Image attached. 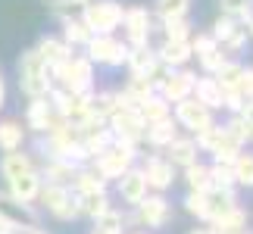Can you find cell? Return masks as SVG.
<instances>
[{"mask_svg": "<svg viewBox=\"0 0 253 234\" xmlns=\"http://www.w3.org/2000/svg\"><path fill=\"white\" fill-rule=\"evenodd\" d=\"M184 209L191 212V216H197V219H207V206H203V194H188L184 197Z\"/></svg>", "mask_w": 253, "mask_h": 234, "instance_id": "45", "label": "cell"}, {"mask_svg": "<svg viewBox=\"0 0 253 234\" xmlns=\"http://www.w3.org/2000/svg\"><path fill=\"white\" fill-rule=\"evenodd\" d=\"M141 175H144V181H147V188H153V191H166L175 181V169L166 162V156H150V159L144 162Z\"/></svg>", "mask_w": 253, "mask_h": 234, "instance_id": "13", "label": "cell"}, {"mask_svg": "<svg viewBox=\"0 0 253 234\" xmlns=\"http://www.w3.org/2000/svg\"><path fill=\"white\" fill-rule=\"evenodd\" d=\"M60 81L63 91H69L75 97L82 94H91L94 87V63L87 56H69L66 63H60L56 69H50V81Z\"/></svg>", "mask_w": 253, "mask_h": 234, "instance_id": "1", "label": "cell"}, {"mask_svg": "<svg viewBox=\"0 0 253 234\" xmlns=\"http://www.w3.org/2000/svg\"><path fill=\"white\" fill-rule=\"evenodd\" d=\"M147 181H144V175H141V169H128L119 178V197L128 203V206H138V203L147 197Z\"/></svg>", "mask_w": 253, "mask_h": 234, "instance_id": "15", "label": "cell"}, {"mask_svg": "<svg viewBox=\"0 0 253 234\" xmlns=\"http://www.w3.org/2000/svg\"><path fill=\"white\" fill-rule=\"evenodd\" d=\"M0 219L9 222L16 231H35L38 228V212L32 203H19L16 197L0 191Z\"/></svg>", "mask_w": 253, "mask_h": 234, "instance_id": "9", "label": "cell"}, {"mask_svg": "<svg viewBox=\"0 0 253 234\" xmlns=\"http://www.w3.org/2000/svg\"><path fill=\"white\" fill-rule=\"evenodd\" d=\"M203 206H207V222H219L222 216L238 209V194L225 188H210L203 194Z\"/></svg>", "mask_w": 253, "mask_h": 234, "instance_id": "12", "label": "cell"}, {"mask_svg": "<svg viewBox=\"0 0 253 234\" xmlns=\"http://www.w3.org/2000/svg\"><path fill=\"white\" fill-rule=\"evenodd\" d=\"M163 28H166V41H191L188 19H169V22H163Z\"/></svg>", "mask_w": 253, "mask_h": 234, "instance_id": "42", "label": "cell"}, {"mask_svg": "<svg viewBox=\"0 0 253 234\" xmlns=\"http://www.w3.org/2000/svg\"><path fill=\"white\" fill-rule=\"evenodd\" d=\"M184 181H188V188L194 194H207L212 188V181H210V165H200V162H194L184 169Z\"/></svg>", "mask_w": 253, "mask_h": 234, "instance_id": "31", "label": "cell"}, {"mask_svg": "<svg viewBox=\"0 0 253 234\" xmlns=\"http://www.w3.org/2000/svg\"><path fill=\"white\" fill-rule=\"evenodd\" d=\"M134 156H138V150L119 147V144H110V147H106L100 156H94V172L100 175L103 181H110V178H116V181H119L122 175L131 169Z\"/></svg>", "mask_w": 253, "mask_h": 234, "instance_id": "4", "label": "cell"}, {"mask_svg": "<svg viewBox=\"0 0 253 234\" xmlns=\"http://www.w3.org/2000/svg\"><path fill=\"white\" fill-rule=\"evenodd\" d=\"M44 203L47 212H53L56 219L63 222H72L79 219V197L72 194V188H56V184H44L41 188V197H38Z\"/></svg>", "mask_w": 253, "mask_h": 234, "instance_id": "6", "label": "cell"}, {"mask_svg": "<svg viewBox=\"0 0 253 234\" xmlns=\"http://www.w3.org/2000/svg\"><path fill=\"white\" fill-rule=\"evenodd\" d=\"M75 197H79V216H87V219H94V222L113 209L106 191H87V194H75Z\"/></svg>", "mask_w": 253, "mask_h": 234, "instance_id": "21", "label": "cell"}, {"mask_svg": "<svg viewBox=\"0 0 253 234\" xmlns=\"http://www.w3.org/2000/svg\"><path fill=\"white\" fill-rule=\"evenodd\" d=\"M69 3H72V6H79V9H84L87 3H91V0H69Z\"/></svg>", "mask_w": 253, "mask_h": 234, "instance_id": "50", "label": "cell"}, {"mask_svg": "<svg viewBox=\"0 0 253 234\" xmlns=\"http://www.w3.org/2000/svg\"><path fill=\"white\" fill-rule=\"evenodd\" d=\"M175 125H181V128L200 134L203 128H210V125H212V113L207 110V106H200L194 97H188V100L175 103Z\"/></svg>", "mask_w": 253, "mask_h": 234, "instance_id": "10", "label": "cell"}, {"mask_svg": "<svg viewBox=\"0 0 253 234\" xmlns=\"http://www.w3.org/2000/svg\"><path fill=\"white\" fill-rule=\"evenodd\" d=\"M191 234H210V228H194Z\"/></svg>", "mask_w": 253, "mask_h": 234, "instance_id": "52", "label": "cell"}, {"mask_svg": "<svg viewBox=\"0 0 253 234\" xmlns=\"http://www.w3.org/2000/svg\"><path fill=\"white\" fill-rule=\"evenodd\" d=\"M244 28H247V32H250V35H253V16H250V19H247V25H244Z\"/></svg>", "mask_w": 253, "mask_h": 234, "instance_id": "53", "label": "cell"}, {"mask_svg": "<svg viewBox=\"0 0 253 234\" xmlns=\"http://www.w3.org/2000/svg\"><path fill=\"white\" fill-rule=\"evenodd\" d=\"M134 219H138L141 225H147V228H163L172 219L169 200L163 197V194H147V197L138 203V216Z\"/></svg>", "mask_w": 253, "mask_h": 234, "instance_id": "11", "label": "cell"}, {"mask_svg": "<svg viewBox=\"0 0 253 234\" xmlns=\"http://www.w3.org/2000/svg\"><path fill=\"white\" fill-rule=\"evenodd\" d=\"M244 41H247V28H244V25H238V28H235V35H231L228 41L222 44V50H231V53H238L241 47H244Z\"/></svg>", "mask_w": 253, "mask_h": 234, "instance_id": "46", "label": "cell"}, {"mask_svg": "<svg viewBox=\"0 0 253 234\" xmlns=\"http://www.w3.org/2000/svg\"><path fill=\"white\" fill-rule=\"evenodd\" d=\"M91 32L84 28L82 19H72V16H66L63 19V44L66 47H87V41H91Z\"/></svg>", "mask_w": 253, "mask_h": 234, "instance_id": "27", "label": "cell"}, {"mask_svg": "<svg viewBox=\"0 0 253 234\" xmlns=\"http://www.w3.org/2000/svg\"><path fill=\"white\" fill-rule=\"evenodd\" d=\"M22 144H25V128H22V125L13 122V119L0 122V150H3V153H16V150H22Z\"/></svg>", "mask_w": 253, "mask_h": 234, "instance_id": "26", "label": "cell"}, {"mask_svg": "<svg viewBox=\"0 0 253 234\" xmlns=\"http://www.w3.org/2000/svg\"><path fill=\"white\" fill-rule=\"evenodd\" d=\"M238 25H241V22H238V19H228V16H219V19H216V25H212V41H216V44L222 47V44H225V41H228V38H231V35H235V28H238Z\"/></svg>", "mask_w": 253, "mask_h": 234, "instance_id": "41", "label": "cell"}, {"mask_svg": "<svg viewBox=\"0 0 253 234\" xmlns=\"http://www.w3.org/2000/svg\"><path fill=\"white\" fill-rule=\"evenodd\" d=\"M0 234H16V228L9 225V222H3V219H0Z\"/></svg>", "mask_w": 253, "mask_h": 234, "instance_id": "49", "label": "cell"}, {"mask_svg": "<svg viewBox=\"0 0 253 234\" xmlns=\"http://www.w3.org/2000/svg\"><path fill=\"white\" fill-rule=\"evenodd\" d=\"M125 94L134 100V106H141L147 97L157 94V81H153V78H128V87H125Z\"/></svg>", "mask_w": 253, "mask_h": 234, "instance_id": "34", "label": "cell"}, {"mask_svg": "<svg viewBox=\"0 0 253 234\" xmlns=\"http://www.w3.org/2000/svg\"><path fill=\"white\" fill-rule=\"evenodd\" d=\"M84 56L91 63H103V66H122L128 60V44L125 41H116L113 35H94L84 47Z\"/></svg>", "mask_w": 253, "mask_h": 234, "instance_id": "5", "label": "cell"}, {"mask_svg": "<svg viewBox=\"0 0 253 234\" xmlns=\"http://www.w3.org/2000/svg\"><path fill=\"white\" fill-rule=\"evenodd\" d=\"M122 225H125V216L122 212H116V209H110L106 216H100L94 222V231L91 234H122Z\"/></svg>", "mask_w": 253, "mask_h": 234, "instance_id": "36", "label": "cell"}, {"mask_svg": "<svg viewBox=\"0 0 253 234\" xmlns=\"http://www.w3.org/2000/svg\"><path fill=\"white\" fill-rule=\"evenodd\" d=\"M241 94H244V100H253V69H244L241 75Z\"/></svg>", "mask_w": 253, "mask_h": 234, "instance_id": "47", "label": "cell"}, {"mask_svg": "<svg viewBox=\"0 0 253 234\" xmlns=\"http://www.w3.org/2000/svg\"><path fill=\"white\" fill-rule=\"evenodd\" d=\"M194 100H197L200 106H207V110L212 113V110H222V87L216 84V78L212 75H203V78H197L194 81Z\"/></svg>", "mask_w": 253, "mask_h": 234, "instance_id": "18", "label": "cell"}, {"mask_svg": "<svg viewBox=\"0 0 253 234\" xmlns=\"http://www.w3.org/2000/svg\"><path fill=\"white\" fill-rule=\"evenodd\" d=\"M119 110V103H116V91H103V94H94L91 100V116L100 122H110V116Z\"/></svg>", "mask_w": 253, "mask_h": 234, "instance_id": "32", "label": "cell"}, {"mask_svg": "<svg viewBox=\"0 0 253 234\" xmlns=\"http://www.w3.org/2000/svg\"><path fill=\"white\" fill-rule=\"evenodd\" d=\"M19 84H22V91L32 97V100L50 94V69H47L44 60L38 56V50L22 53V60H19Z\"/></svg>", "mask_w": 253, "mask_h": 234, "instance_id": "3", "label": "cell"}, {"mask_svg": "<svg viewBox=\"0 0 253 234\" xmlns=\"http://www.w3.org/2000/svg\"><path fill=\"white\" fill-rule=\"evenodd\" d=\"M191 41H163V47L157 50L160 66H169V69H178L191 60Z\"/></svg>", "mask_w": 253, "mask_h": 234, "instance_id": "20", "label": "cell"}, {"mask_svg": "<svg viewBox=\"0 0 253 234\" xmlns=\"http://www.w3.org/2000/svg\"><path fill=\"white\" fill-rule=\"evenodd\" d=\"M153 9H157V16L163 22H169V19H184L191 9V0H153Z\"/></svg>", "mask_w": 253, "mask_h": 234, "instance_id": "33", "label": "cell"}, {"mask_svg": "<svg viewBox=\"0 0 253 234\" xmlns=\"http://www.w3.org/2000/svg\"><path fill=\"white\" fill-rule=\"evenodd\" d=\"M138 113H141V119L147 122V125H153V122H163V119H169L172 116V106L163 100L160 94H153V97H147L141 106H138Z\"/></svg>", "mask_w": 253, "mask_h": 234, "instance_id": "28", "label": "cell"}, {"mask_svg": "<svg viewBox=\"0 0 253 234\" xmlns=\"http://www.w3.org/2000/svg\"><path fill=\"white\" fill-rule=\"evenodd\" d=\"M210 181L212 188H225V191H235V172H231V165H212L210 169Z\"/></svg>", "mask_w": 253, "mask_h": 234, "instance_id": "40", "label": "cell"}, {"mask_svg": "<svg viewBox=\"0 0 253 234\" xmlns=\"http://www.w3.org/2000/svg\"><path fill=\"white\" fill-rule=\"evenodd\" d=\"M194 81L197 75L188 72V69H169L163 78H157V91L166 103H181L194 94Z\"/></svg>", "mask_w": 253, "mask_h": 234, "instance_id": "8", "label": "cell"}, {"mask_svg": "<svg viewBox=\"0 0 253 234\" xmlns=\"http://www.w3.org/2000/svg\"><path fill=\"white\" fill-rule=\"evenodd\" d=\"M216 41H212V35H191V53H197V56H203V53H210V50H216Z\"/></svg>", "mask_w": 253, "mask_h": 234, "instance_id": "44", "label": "cell"}, {"mask_svg": "<svg viewBox=\"0 0 253 234\" xmlns=\"http://www.w3.org/2000/svg\"><path fill=\"white\" fill-rule=\"evenodd\" d=\"M144 138H147L153 147H169V144L178 138V125H175V119L169 116V119H163V122H153L147 125V131H144Z\"/></svg>", "mask_w": 253, "mask_h": 234, "instance_id": "25", "label": "cell"}, {"mask_svg": "<svg viewBox=\"0 0 253 234\" xmlns=\"http://www.w3.org/2000/svg\"><path fill=\"white\" fill-rule=\"evenodd\" d=\"M166 162L172 165H181V169H188V165L197 162V144L194 138H175L169 147H166Z\"/></svg>", "mask_w": 253, "mask_h": 234, "instance_id": "19", "label": "cell"}, {"mask_svg": "<svg viewBox=\"0 0 253 234\" xmlns=\"http://www.w3.org/2000/svg\"><path fill=\"white\" fill-rule=\"evenodd\" d=\"M238 116H241V122L247 125V131H250V138H253V100H247V103H244V110H241Z\"/></svg>", "mask_w": 253, "mask_h": 234, "instance_id": "48", "label": "cell"}, {"mask_svg": "<svg viewBox=\"0 0 253 234\" xmlns=\"http://www.w3.org/2000/svg\"><path fill=\"white\" fill-rule=\"evenodd\" d=\"M219 141H222V125H216V122H212L210 128H203V131L197 134V138H194L197 150H210V153L219 147Z\"/></svg>", "mask_w": 253, "mask_h": 234, "instance_id": "39", "label": "cell"}, {"mask_svg": "<svg viewBox=\"0 0 253 234\" xmlns=\"http://www.w3.org/2000/svg\"><path fill=\"white\" fill-rule=\"evenodd\" d=\"M72 188H75V194L106 191V181L94 172V165H79V169H75V178H72Z\"/></svg>", "mask_w": 253, "mask_h": 234, "instance_id": "29", "label": "cell"}, {"mask_svg": "<svg viewBox=\"0 0 253 234\" xmlns=\"http://www.w3.org/2000/svg\"><path fill=\"white\" fill-rule=\"evenodd\" d=\"M38 175H41V181H47V184L69 188L72 178H75V165H72V162H63V159H47L44 169L38 172Z\"/></svg>", "mask_w": 253, "mask_h": 234, "instance_id": "22", "label": "cell"}, {"mask_svg": "<svg viewBox=\"0 0 253 234\" xmlns=\"http://www.w3.org/2000/svg\"><path fill=\"white\" fill-rule=\"evenodd\" d=\"M228 56H225V50L222 47H216V50H210V53H203L200 56V66H203V72L207 75H216L219 69H222V63H225Z\"/></svg>", "mask_w": 253, "mask_h": 234, "instance_id": "43", "label": "cell"}, {"mask_svg": "<svg viewBox=\"0 0 253 234\" xmlns=\"http://www.w3.org/2000/svg\"><path fill=\"white\" fill-rule=\"evenodd\" d=\"M35 50H38V56L44 60V66H47V69H56L60 63H66V60L72 56V47H66V44L60 41V38H50V35H47V38H41Z\"/></svg>", "mask_w": 253, "mask_h": 234, "instance_id": "16", "label": "cell"}, {"mask_svg": "<svg viewBox=\"0 0 253 234\" xmlns=\"http://www.w3.org/2000/svg\"><path fill=\"white\" fill-rule=\"evenodd\" d=\"M231 172H235V181L244 184V188H253V153H238L235 165H231Z\"/></svg>", "mask_w": 253, "mask_h": 234, "instance_id": "37", "label": "cell"}, {"mask_svg": "<svg viewBox=\"0 0 253 234\" xmlns=\"http://www.w3.org/2000/svg\"><path fill=\"white\" fill-rule=\"evenodd\" d=\"M241 75H244V66L235 63V60H225L222 69L212 78H216V84L222 87V91H241Z\"/></svg>", "mask_w": 253, "mask_h": 234, "instance_id": "30", "label": "cell"}, {"mask_svg": "<svg viewBox=\"0 0 253 234\" xmlns=\"http://www.w3.org/2000/svg\"><path fill=\"white\" fill-rule=\"evenodd\" d=\"M22 234H47V231H38V228H35V231H22Z\"/></svg>", "mask_w": 253, "mask_h": 234, "instance_id": "54", "label": "cell"}, {"mask_svg": "<svg viewBox=\"0 0 253 234\" xmlns=\"http://www.w3.org/2000/svg\"><path fill=\"white\" fill-rule=\"evenodd\" d=\"M3 94L6 91H3V78H0V106H3Z\"/></svg>", "mask_w": 253, "mask_h": 234, "instance_id": "51", "label": "cell"}, {"mask_svg": "<svg viewBox=\"0 0 253 234\" xmlns=\"http://www.w3.org/2000/svg\"><path fill=\"white\" fill-rule=\"evenodd\" d=\"M0 172H3L6 181H13V178H22V175L35 172V162H32V156H28V153H19V150H16V153H6V156H3Z\"/></svg>", "mask_w": 253, "mask_h": 234, "instance_id": "24", "label": "cell"}, {"mask_svg": "<svg viewBox=\"0 0 253 234\" xmlns=\"http://www.w3.org/2000/svg\"><path fill=\"white\" fill-rule=\"evenodd\" d=\"M125 19V6L116 0H91L82 9V22L91 35H113Z\"/></svg>", "mask_w": 253, "mask_h": 234, "instance_id": "2", "label": "cell"}, {"mask_svg": "<svg viewBox=\"0 0 253 234\" xmlns=\"http://www.w3.org/2000/svg\"><path fill=\"white\" fill-rule=\"evenodd\" d=\"M25 119H28V128H35L38 134H47V131H50L53 110H50V103H47V97H38V100L28 103Z\"/></svg>", "mask_w": 253, "mask_h": 234, "instance_id": "23", "label": "cell"}, {"mask_svg": "<svg viewBox=\"0 0 253 234\" xmlns=\"http://www.w3.org/2000/svg\"><path fill=\"white\" fill-rule=\"evenodd\" d=\"M125 44L128 50H138V47H150V32H153V19L147 13V6H128L125 9Z\"/></svg>", "mask_w": 253, "mask_h": 234, "instance_id": "7", "label": "cell"}, {"mask_svg": "<svg viewBox=\"0 0 253 234\" xmlns=\"http://www.w3.org/2000/svg\"><path fill=\"white\" fill-rule=\"evenodd\" d=\"M222 134H225L235 147H241V150H244V144L250 141V131H247V125L241 122V116H231V119L222 125Z\"/></svg>", "mask_w": 253, "mask_h": 234, "instance_id": "35", "label": "cell"}, {"mask_svg": "<svg viewBox=\"0 0 253 234\" xmlns=\"http://www.w3.org/2000/svg\"><path fill=\"white\" fill-rule=\"evenodd\" d=\"M219 6H222V16H228V19H247L253 16V0H219Z\"/></svg>", "mask_w": 253, "mask_h": 234, "instance_id": "38", "label": "cell"}, {"mask_svg": "<svg viewBox=\"0 0 253 234\" xmlns=\"http://www.w3.org/2000/svg\"><path fill=\"white\" fill-rule=\"evenodd\" d=\"M41 188H44V181H41V175H38V169H35V172L22 175V178L9 181V197H16L19 203H32V200L41 197Z\"/></svg>", "mask_w": 253, "mask_h": 234, "instance_id": "17", "label": "cell"}, {"mask_svg": "<svg viewBox=\"0 0 253 234\" xmlns=\"http://www.w3.org/2000/svg\"><path fill=\"white\" fill-rule=\"evenodd\" d=\"M128 69L131 78H153L157 81V72H160V60H157V50L150 47H138V50H128Z\"/></svg>", "mask_w": 253, "mask_h": 234, "instance_id": "14", "label": "cell"}]
</instances>
